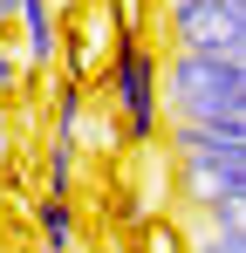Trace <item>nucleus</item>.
<instances>
[{
  "mask_svg": "<svg viewBox=\"0 0 246 253\" xmlns=\"http://www.w3.org/2000/svg\"><path fill=\"white\" fill-rule=\"evenodd\" d=\"M110 42H117V7H110V0H82L76 7V42H69V76H76V83L103 76Z\"/></svg>",
  "mask_w": 246,
  "mask_h": 253,
  "instance_id": "20e7f679",
  "label": "nucleus"
},
{
  "mask_svg": "<svg viewBox=\"0 0 246 253\" xmlns=\"http://www.w3.org/2000/svg\"><path fill=\"white\" fill-rule=\"evenodd\" d=\"M158 28L192 55H246V0H164Z\"/></svg>",
  "mask_w": 246,
  "mask_h": 253,
  "instance_id": "7ed1b4c3",
  "label": "nucleus"
},
{
  "mask_svg": "<svg viewBox=\"0 0 246 253\" xmlns=\"http://www.w3.org/2000/svg\"><path fill=\"white\" fill-rule=\"evenodd\" d=\"M103 96H110V110H117V124L130 144H158V55L144 48V21H123L117 14V42H110V62H103Z\"/></svg>",
  "mask_w": 246,
  "mask_h": 253,
  "instance_id": "f03ea898",
  "label": "nucleus"
},
{
  "mask_svg": "<svg viewBox=\"0 0 246 253\" xmlns=\"http://www.w3.org/2000/svg\"><path fill=\"white\" fill-rule=\"evenodd\" d=\"M82 103H89V83H62V96H55V137H69L76 144V130H82Z\"/></svg>",
  "mask_w": 246,
  "mask_h": 253,
  "instance_id": "1a4fd4ad",
  "label": "nucleus"
},
{
  "mask_svg": "<svg viewBox=\"0 0 246 253\" xmlns=\"http://www.w3.org/2000/svg\"><path fill=\"white\" fill-rule=\"evenodd\" d=\"M192 253H246V233H219V226H205V240Z\"/></svg>",
  "mask_w": 246,
  "mask_h": 253,
  "instance_id": "f8f14e48",
  "label": "nucleus"
},
{
  "mask_svg": "<svg viewBox=\"0 0 246 253\" xmlns=\"http://www.w3.org/2000/svg\"><path fill=\"white\" fill-rule=\"evenodd\" d=\"M14 89H21V48H14L7 35H0V103H7Z\"/></svg>",
  "mask_w": 246,
  "mask_h": 253,
  "instance_id": "9b49d317",
  "label": "nucleus"
},
{
  "mask_svg": "<svg viewBox=\"0 0 246 253\" xmlns=\"http://www.w3.org/2000/svg\"><path fill=\"white\" fill-rule=\"evenodd\" d=\"M35 226H41V247L48 253H76V206H69V199L41 192L35 199Z\"/></svg>",
  "mask_w": 246,
  "mask_h": 253,
  "instance_id": "0eeeda50",
  "label": "nucleus"
},
{
  "mask_svg": "<svg viewBox=\"0 0 246 253\" xmlns=\"http://www.w3.org/2000/svg\"><path fill=\"white\" fill-rule=\"evenodd\" d=\"M137 247H144V253H185V240H178L164 219H144V240H137Z\"/></svg>",
  "mask_w": 246,
  "mask_h": 253,
  "instance_id": "9d476101",
  "label": "nucleus"
},
{
  "mask_svg": "<svg viewBox=\"0 0 246 253\" xmlns=\"http://www.w3.org/2000/svg\"><path fill=\"white\" fill-rule=\"evenodd\" d=\"M14 7H21V0H0V35L14 28Z\"/></svg>",
  "mask_w": 246,
  "mask_h": 253,
  "instance_id": "ddd939ff",
  "label": "nucleus"
},
{
  "mask_svg": "<svg viewBox=\"0 0 246 253\" xmlns=\"http://www.w3.org/2000/svg\"><path fill=\"white\" fill-rule=\"evenodd\" d=\"M76 151H82V144L48 137V192H55V199H69V192H76Z\"/></svg>",
  "mask_w": 246,
  "mask_h": 253,
  "instance_id": "6e6552de",
  "label": "nucleus"
},
{
  "mask_svg": "<svg viewBox=\"0 0 246 253\" xmlns=\"http://www.w3.org/2000/svg\"><path fill=\"white\" fill-rule=\"evenodd\" d=\"M185 199L199 206L205 226H219V233H246V185H185Z\"/></svg>",
  "mask_w": 246,
  "mask_h": 253,
  "instance_id": "423d86ee",
  "label": "nucleus"
},
{
  "mask_svg": "<svg viewBox=\"0 0 246 253\" xmlns=\"http://www.w3.org/2000/svg\"><path fill=\"white\" fill-rule=\"evenodd\" d=\"M14 21H21V62H28V69H48V62H55V48H62L55 0H21V7H14Z\"/></svg>",
  "mask_w": 246,
  "mask_h": 253,
  "instance_id": "39448f33",
  "label": "nucleus"
},
{
  "mask_svg": "<svg viewBox=\"0 0 246 253\" xmlns=\"http://www.w3.org/2000/svg\"><path fill=\"white\" fill-rule=\"evenodd\" d=\"M158 96H171V117H185V124L246 137V55H192V48H178L158 69Z\"/></svg>",
  "mask_w": 246,
  "mask_h": 253,
  "instance_id": "f257e3e1",
  "label": "nucleus"
}]
</instances>
